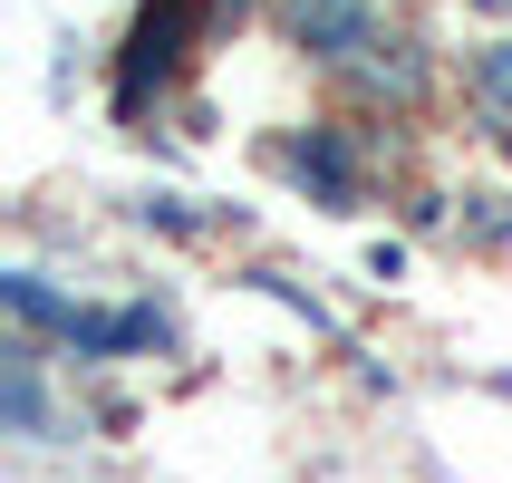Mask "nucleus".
<instances>
[{
	"label": "nucleus",
	"mask_w": 512,
	"mask_h": 483,
	"mask_svg": "<svg viewBox=\"0 0 512 483\" xmlns=\"http://www.w3.org/2000/svg\"><path fill=\"white\" fill-rule=\"evenodd\" d=\"M0 300H10V310H20L29 329H58V339L78 329V300H58V290L39 281V271H10V281H0Z\"/></svg>",
	"instance_id": "nucleus-7"
},
{
	"label": "nucleus",
	"mask_w": 512,
	"mask_h": 483,
	"mask_svg": "<svg viewBox=\"0 0 512 483\" xmlns=\"http://www.w3.org/2000/svg\"><path fill=\"white\" fill-rule=\"evenodd\" d=\"M213 20L203 0H145L136 29H126V68H116V116H145V97H165L174 68H184V39Z\"/></svg>",
	"instance_id": "nucleus-1"
},
{
	"label": "nucleus",
	"mask_w": 512,
	"mask_h": 483,
	"mask_svg": "<svg viewBox=\"0 0 512 483\" xmlns=\"http://www.w3.org/2000/svg\"><path fill=\"white\" fill-rule=\"evenodd\" d=\"M155 339H165L155 310H78V329H68V348H87V358H126V348H155Z\"/></svg>",
	"instance_id": "nucleus-5"
},
{
	"label": "nucleus",
	"mask_w": 512,
	"mask_h": 483,
	"mask_svg": "<svg viewBox=\"0 0 512 483\" xmlns=\"http://www.w3.org/2000/svg\"><path fill=\"white\" fill-rule=\"evenodd\" d=\"M290 165H300V184H310L329 213H348V203H358V145H348V126H310Z\"/></svg>",
	"instance_id": "nucleus-4"
},
{
	"label": "nucleus",
	"mask_w": 512,
	"mask_h": 483,
	"mask_svg": "<svg viewBox=\"0 0 512 483\" xmlns=\"http://www.w3.org/2000/svg\"><path fill=\"white\" fill-rule=\"evenodd\" d=\"M0 416H10V435H39L49 445V387H39V358L29 348H10V368H0Z\"/></svg>",
	"instance_id": "nucleus-6"
},
{
	"label": "nucleus",
	"mask_w": 512,
	"mask_h": 483,
	"mask_svg": "<svg viewBox=\"0 0 512 483\" xmlns=\"http://www.w3.org/2000/svg\"><path fill=\"white\" fill-rule=\"evenodd\" d=\"M474 10H512V0H474Z\"/></svg>",
	"instance_id": "nucleus-9"
},
{
	"label": "nucleus",
	"mask_w": 512,
	"mask_h": 483,
	"mask_svg": "<svg viewBox=\"0 0 512 483\" xmlns=\"http://www.w3.org/2000/svg\"><path fill=\"white\" fill-rule=\"evenodd\" d=\"M474 97L512 116V39H484V49H474Z\"/></svg>",
	"instance_id": "nucleus-8"
},
{
	"label": "nucleus",
	"mask_w": 512,
	"mask_h": 483,
	"mask_svg": "<svg viewBox=\"0 0 512 483\" xmlns=\"http://www.w3.org/2000/svg\"><path fill=\"white\" fill-rule=\"evenodd\" d=\"M426 39H416V29H397V39H377L368 58H358V68H348V97H358V107H416V97H426Z\"/></svg>",
	"instance_id": "nucleus-3"
},
{
	"label": "nucleus",
	"mask_w": 512,
	"mask_h": 483,
	"mask_svg": "<svg viewBox=\"0 0 512 483\" xmlns=\"http://www.w3.org/2000/svg\"><path fill=\"white\" fill-rule=\"evenodd\" d=\"M281 29L329 68V78H348L377 39H397V10H387V0H281Z\"/></svg>",
	"instance_id": "nucleus-2"
}]
</instances>
